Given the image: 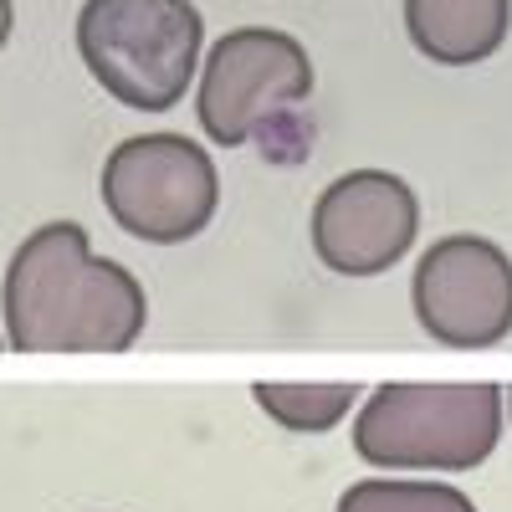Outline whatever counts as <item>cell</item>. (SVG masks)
I'll return each instance as SVG.
<instances>
[{"label": "cell", "instance_id": "cell-1", "mask_svg": "<svg viewBox=\"0 0 512 512\" xmlns=\"http://www.w3.org/2000/svg\"><path fill=\"white\" fill-rule=\"evenodd\" d=\"M0 308V333L21 354H123L149 323L139 277L98 256L77 221H47L16 246Z\"/></svg>", "mask_w": 512, "mask_h": 512}, {"label": "cell", "instance_id": "cell-2", "mask_svg": "<svg viewBox=\"0 0 512 512\" xmlns=\"http://www.w3.org/2000/svg\"><path fill=\"white\" fill-rule=\"evenodd\" d=\"M502 441V384H379L354 415V451L379 472H472Z\"/></svg>", "mask_w": 512, "mask_h": 512}, {"label": "cell", "instance_id": "cell-3", "mask_svg": "<svg viewBox=\"0 0 512 512\" xmlns=\"http://www.w3.org/2000/svg\"><path fill=\"white\" fill-rule=\"evenodd\" d=\"M205 21L190 0H88L77 11V57L93 82L134 113H164L200 67Z\"/></svg>", "mask_w": 512, "mask_h": 512}, {"label": "cell", "instance_id": "cell-4", "mask_svg": "<svg viewBox=\"0 0 512 512\" xmlns=\"http://www.w3.org/2000/svg\"><path fill=\"white\" fill-rule=\"evenodd\" d=\"M98 195L113 226L134 241L180 246L216 221L221 175L210 149L185 134H134L103 159Z\"/></svg>", "mask_w": 512, "mask_h": 512}, {"label": "cell", "instance_id": "cell-5", "mask_svg": "<svg viewBox=\"0 0 512 512\" xmlns=\"http://www.w3.org/2000/svg\"><path fill=\"white\" fill-rule=\"evenodd\" d=\"M313 98V62L303 41L272 26L226 31L210 47L195 88V113L210 144L241 149Z\"/></svg>", "mask_w": 512, "mask_h": 512}, {"label": "cell", "instance_id": "cell-6", "mask_svg": "<svg viewBox=\"0 0 512 512\" xmlns=\"http://www.w3.org/2000/svg\"><path fill=\"white\" fill-rule=\"evenodd\" d=\"M415 323L441 349H497L512 333V256L487 236H441L410 282Z\"/></svg>", "mask_w": 512, "mask_h": 512}, {"label": "cell", "instance_id": "cell-7", "mask_svg": "<svg viewBox=\"0 0 512 512\" xmlns=\"http://www.w3.org/2000/svg\"><path fill=\"white\" fill-rule=\"evenodd\" d=\"M420 231V200L390 169H349L313 205V251L338 277H379Z\"/></svg>", "mask_w": 512, "mask_h": 512}, {"label": "cell", "instance_id": "cell-8", "mask_svg": "<svg viewBox=\"0 0 512 512\" xmlns=\"http://www.w3.org/2000/svg\"><path fill=\"white\" fill-rule=\"evenodd\" d=\"M512 26V0H405V31L441 67L487 62Z\"/></svg>", "mask_w": 512, "mask_h": 512}, {"label": "cell", "instance_id": "cell-9", "mask_svg": "<svg viewBox=\"0 0 512 512\" xmlns=\"http://www.w3.org/2000/svg\"><path fill=\"white\" fill-rule=\"evenodd\" d=\"M251 400L267 420H277L282 431L292 436H323L344 420L354 405H359V384H277V379H262L251 384Z\"/></svg>", "mask_w": 512, "mask_h": 512}, {"label": "cell", "instance_id": "cell-10", "mask_svg": "<svg viewBox=\"0 0 512 512\" xmlns=\"http://www.w3.org/2000/svg\"><path fill=\"white\" fill-rule=\"evenodd\" d=\"M333 512H477V502L451 482L415 477H364L338 497Z\"/></svg>", "mask_w": 512, "mask_h": 512}, {"label": "cell", "instance_id": "cell-11", "mask_svg": "<svg viewBox=\"0 0 512 512\" xmlns=\"http://www.w3.org/2000/svg\"><path fill=\"white\" fill-rule=\"evenodd\" d=\"M11 26H16V11H11V0H0V52H6V41H11Z\"/></svg>", "mask_w": 512, "mask_h": 512}, {"label": "cell", "instance_id": "cell-12", "mask_svg": "<svg viewBox=\"0 0 512 512\" xmlns=\"http://www.w3.org/2000/svg\"><path fill=\"white\" fill-rule=\"evenodd\" d=\"M502 415H512V390H502Z\"/></svg>", "mask_w": 512, "mask_h": 512}, {"label": "cell", "instance_id": "cell-13", "mask_svg": "<svg viewBox=\"0 0 512 512\" xmlns=\"http://www.w3.org/2000/svg\"><path fill=\"white\" fill-rule=\"evenodd\" d=\"M0 349H6V333H0Z\"/></svg>", "mask_w": 512, "mask_h": 512}]
</instances>
